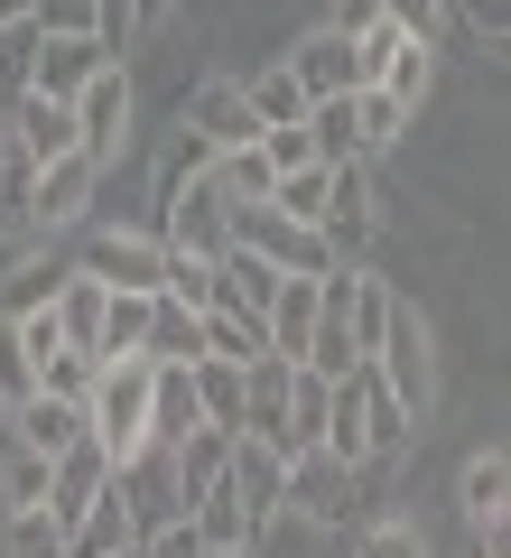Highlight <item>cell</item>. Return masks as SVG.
<instances>
[{
  "instance_id": "6da1fadb",
  "label": "cell",
  "mask_w": 511,
  "mask_h": 558,
  "mask_svg": "<svg viewBox=\"0 0 511 558\" xmlns=\"http://www.w3.org/2000/svg\"><path fill=\"white\" fill-rule=\"evenodd\" d=\"M84 438L102 447V457H139L149 447V354H121L94 373V400H84Z\"/></svg>"
},
{
  "instance_id": "7a4b0ae2",
  "label": "cell",
  "mask_w": 511,
  "mask_h": 558,
  "mask_svg": "<svg viewBox=\"0 0 511 558\" xmlns=\"http://www.w3.org/2000/svg\"><path fill=\"white\" fill-rule=\"evenodd\" d=\"M233 252L270 260L279 279H326V270H334V260H326V242H316L307 223L270 215V205H233Z\"/></svg>"
},
{
  "instance_id": "3957f363",
  "label": "cell",
  "mask_w": 511,
  "mask_h": 558,
  "mask_svg": "<svg viewBox=\"0 0 511 558\" xmlns=\"http://www.w3.org/2000/svg\"><path fill=\"white\" fill-rule=\"evenodd\" d=\"M316 242H326L334 270H363V252H373V178H363V159L326 168V215H316Z\"/></svg>"
},
{
  "instance_id": "277c9868",
  "label": "cell",
  "mask_w": 511,
  "mask_h": 558,
  "mask_svg": "<svg viewBox=\"0 0 511 558\" xmlns=\"http://www.w3.org/2000/svg\"><path fill=\"white\" fill-rule=\"evenodd\" d=\"M158 242H168V252H186V260L233 252V205H223V186H215V178H186L178 196L158 205Z\"/></svg>"
},
{
  "instance_id": "5b68a950",
  "label": "cell",
  "mask_w": 511,
  "mask_h": 558,
  "mask_svg": "<svg viewBox=\"0 0 511 558\" xmlns=\"http://www.w3.org/2000/svg\"><path fill=\"white\" fill-rule=\"evenodd\" d=\"M112 484H121V502H131V531H139V539H158L168 521H186L178 447H139V457H121V465H112Z\"/></svg>"
},
{
  "instance_id": "8992f818",
  "label": "cell",
  "mask_w": 511,
  "mask_h": 558,
  "mask_svg": "<svg viewBox=\"0 0 511 558\" xmlns=\"http://www.w3.org/2000/svg\"><path fill=\"white\" fill-rule=\"evenodd\" d=\"M363 465H334V457H289V512L307 521V531H344V521H363Z\"/></svg>"
},
{
  "instance_id": "52a82bcc",
  "label": "cell",
  "mask_w": 511,
  "mask_h": 558,
  "mask_svg": "<svg viewBox=\"0 0 511 558\" xmlns=\"http://www.w3.org/2000/svg\"><path fill=\"white\" fill-rule=\"evenodd\" d=\"M373 373H381V391H391L410 418L428 410L437 363H428V326H418V307H391V326H381V344H373Z\"/></svg>"
},
{
  "instance_id": "ba28073f",
  "label": "cell",
  "mask_w": 511,
  "mask_h": 558,
  "mask_svg": "<svg viewBox=\"0 0 511 558\" xmlns=\"http://www.w3.org/2000/svg\"><path fill=\"white\" fill-rule=\"evenodd\" d=\"M158 260H168V242H158V233H131V223H112V233L84 242L75 270H84V279H102V289H121V299H158Z\"/></svg>"
},
{
  "instance_id": "9c48e42d",
  "label": "cell",
  "mask_w": 511,
  "mask_h": 558,
  "mask_svg": "<svg viewBox=\"0 0 511 558\" xmlns=\"http://www.w3.org/2000/svg\"><path fill=\"white\" fill-rule=\"evenodd\" d=\"M94 186H102V168L84 159V149H65V159H47L38 178H28V233H65V223H84V205H94Z\"/></svg>"
},
{
  "instance_id": "30bf717a",
  "label": "cell",
  "mask_w": 511,
  "mask_h": 558,
  "mask_svg": "<svg viewBox=\"0 0 511 558\" xmlns=\"http://www.w3.org/2000/svg\"><path fill=\"white\" fill-rule=\"evenodd\" d=\"M279 65L297 75V94H307V102H334V94H354V84H363V47L344 38V28H307Z\"/></svg>"
},
{
  "instance_id": "8fae6325",
  "label": "cell",
  "mask_w": 511,
  "mask_h": 558,
  "mask_svg": "<svg viewBox=\"0 0 511 558\" xmlns=\"http://www.w3.org/2000/svg\"><path fill=\"white\" fill-rule=\"evenodd\" d=\"M223 484H233V502L252 512V531H270V521L289 512V457H279V447H260V438H233Z\"/></svg>"
},
{
  "instance_id": "7c38bea8",
  "label": "cell",
  "mask_w": 511,
  "mask_h": 558,
  "mask_svg": "<svg viewBox=\"0 0 511 558\" xmlns=\"http://www.w3.org/2000/svg\"><path fill=\"white\" fill-rule=\"evenodd\" d=\"M121 131H131V75H121V65H102V75L75 94V149H84L94 168H112Z\"/></svg>"
},
{
  "instance_id": "4fadbf2b",
  "label": "cell",
  "mask_w": 511,
  "mask_h": 558,
  "mask_svg": "<svg viewBox=\"0 0 511 558\" xmlns=\"http://www.w3.org/2000/svg\"><path fill=\"white\" fill-rule=\"evenodd\" d=\"M186 131L205 140V149H252L260 140V112H252V94H242V84H223V75H205L196 94H186Z\"/></svg>"
},
{
  "instance_id": "5bb4252c",
  "label": "cell",
  "mask_w": 511,
  "mask_h": 558,
  "mask_svg": "<svg viewBox=\"0 0 511 558\" xmlns=\"http://www.w3.org/2000/svg\"><path fill=\"white\" fill-rule=\"evenodd\" d=\"M102 484H112V457H102L94 438H75L65 457H47V502H38V512L57 521V531H75L84 502H102Z\"/></svg>"
},
{
  "instance_id": "9a60e30c",
  "label": "cell",
  "mask_w": 511,
  "mask_h": 558,
  "mask_svg": "<svg viewBox=\"0 0 511 558\" xmlns=\"http://www.w3.org/2000/svg\"><path fill=\"white\" fill-rule=\"evenodd\" d=\"M289 381H297L289 354H252L242 363V438H260V447L289 438Z\"/></svg>"
},
{
  "instance_id": "2e32d148",
  "label": "cell",
  "mask_w": 511,
  "mask_h": 558,
  "mask_svg": "<svg viewBox=\"0 0 511 558\" xmlns=\"http://www.w3.org/2000/svg\"><path fill=\"white\" fill-rule=\"evenodd\" d=\"M102 65H112V57H102L94 38H38V47H28V84H20V94H47V102H75L84 84L102 75Z\"/></svg>"
},
{
  "instance_id": "e0dca14e",
  "label": "cell",
  "mask_w": 511,
  "mask_h": 558,
  "mask_svg": "<svg viewBox=\"0 0 511 558\" xmlns=\"http://www.w3.org/2000/svg\"><path fill=\"white\" fill-rule=\"evenodd\" d=\"M10 149H20L28 168L65 159V149H75V102H47V94H10Z\"/></svg>"
},
{
  "instance_id": "ac0fdd59",
  "label": "cell",
  "mask_w": 511,
  "mask_h": 558,
  "mask_svg": "<svg viewBox=\"0 0 511 558\" xmlns=\"http://www.w3.org/2000/svg\"><path fill=\"white\" fill-rule=\"evenodd\" d=\"M0 428H10V438H20L28 457H65V447L84 438V410H75V400H47V391H28L20 410H0Z\"/></svg>"
},
{
  "instance_id": "d6986e66",
  "label": "cell",
  "mask_w": 511,
  "mask_h": 558,
  "mask_svg": "<svg viewBox=\"0 0 511 558\" xmlns=\"http://www.w3.org/2000/svg\"><path fill=\"white\" fill-rule=\"evenodd\" d=\"M196 418V363H149V447H178Z\"/></svg>"
},
{
  "instance_id": "ffe728a7",
  "label": "cell",
  "mask_w": 511,
  "mask_h": 558,
  "mask_svg": "<svg viewBox=\"0 0 511 558\" xmlns=\"http://www.w3.org/2000/svg\"><path fill=\"white\" fill-rule=\"evenodd\" d=\"M102 307H112V289L84 279V270H65V289L47 299V317L65 326V354H94V363H102Z\"/></svg>"
},
{
  "instance_id": "44dd1931",
  "label": "cell",
  "mask_w": 511,
  "mask_h": 558,
  "mask_svg": "<svg viewBox=\"0 0 511 558\" xmlns=\"http://www.w3.org/2000/svg\"><path fill=\"white\" fill-rule=\"evenodd\" d=\"M139 531H131V502H121V484H102V502H84V521L65 531V558H131Z\"/></svg>"
},
{
  "instance_id": "7402d4cb",
  "label": "cell",
  "mask_w": 511,
  "mask_h": 558,
  "mask_svg": "<svg viewBox=\"0 0 511 558\" xmlns=\"http://www.w3.org/2000/svg\"><path fill=\"white\" fill-rule=\"evenodd\" d=\"M455 502H465L474 539H502V512H511V465H502V447L465 457V484H455Z\"/></svg>"
},
{
  "instance_id": "603a6c76",
  "label": "cell",
  "mask_w": 511,
  "mask_h": 558,
  "mask_svg": "<svg viewBox=\"0 0 511 558\" xmlns=\"http://www.w3.org/2000/svg\"><path fill=\"white\" fill-rule=\"evenodd\" d=\"M410 438H418V418L400 410V400L381 391V373L363 363V465H391V457H400Z\"/></svg>"
},
{
  "instance_id": "cb8c5ba5",
  "label": "cell",
  "mask_w": 511,
  "mask_h": 558,
  "mask_svg": "<svg viewBox=\"0 0 511 558\" xmlns=\"http://www.w3.org/2000/svg\"><path fill=\"white\" fill-rule=\"evenodd\" d=\"M186 531H196L205 549H260V531H252V512L233 502V484H205V494L186 502Z\"/></svg>"
},
{
  "instance_id": "d4e9b609",
  "label": "cell",
  "mask_w": 511,
  "mask_h": 558,
  "mask_svg": "<svg viewBox=\"0 0 511 558\" xmlns=\"http://www.w3.org/2000/svg\"><path fill=\"white\" fill-rule=\"evenodd\" d=\"M279 299V270L252 252H215V307H242V317H270Z\"/></svg>"
},
{
  "instance_id": "484cf974",
  "label": "cell",
  "mask_w": 511,
  "mask_h": 558,
  "mask_svg": "<svg viewBox=\"0 0 511 558\" xmlns=\"http://www.w3.org/2000/svg\"><path fill=\"white\" fill-rule=\"evenodd\" d=\"M316 279H279V299H270V317H260V336H270V354H307V336H316Z\"/></svg>"
},
{
  "instance_id": "4316f807",
  "label": "cell",
  "mask_w": 511,
  "mask_h": 558,
  "mask_svg": "<svg viewBox=\"0 0 511 558\" xmlns=\"http://www.w3.org/2000/svg\"><path fill=\"white\" fill-rule=\"evenodd\" d=\"M149 363H205V317L178 299H149V336H139Z\"/></svg>"
},
{
  "instance_id": "83f0119b",
  "label": "cell",
  "mask_w": 511,
  "mask_h": 558,
  "mask_svg": "<svg viewBox=\"0 0 511 558\" xmlns=\"http://www.w3.org/2000/svg\"><path fill=\"white\" fill-rule=\"evenodd\" d=\"M205 178L223 186V205H270V178H279V168L260 159V140H252V149H223V159H205Z\"/></svg>"
},
{
  "instance_id": "f1b7e54d",
  "label": "cell",
  "mask_w": 511,
  "mask_h": 558,
  "mask_svg": "<svg viewBox=\"0 0 511 558\" xmlns=\"http://www.w3.org/2000/svg\"><path fill=\"white\" fill-rule=\"evenodd\" d=\"M196 418H205V428H233V438H242V363H215V354L196 363Z\"/></svg>"
},
{
  "instance_id": "f546056e",
  "label": "cell",
  "mask_w": 511,
  "mask_h": 558,
  "mask_svg": "<svg viewBox=\"0 0 511 558\" xmlns=\"http://www.w3.org/2000/svg\"><path fill=\"white\" fill-rule=\"evenodd\" d=\"M242 94H252L260 131H297V121H307V94H297V75H289V65H260V75L242 84Z\"/></svg>"
},
{
  "instance_id": "4dcf8cb0",
  "label": "cell",
  "mask_w": 511,
  "mask_h": 558,
  "mask_svg": "<svg viewBox=\"0 0 511 558\" xmlns=\"http://www.w3.org/2000/svg\"><path fill=\"white\" fill-rule=\"evenodd\" d=\"M270 215H289V223H307V233H316V215H326V159L279 168V178H270Z\"/></svg>"
},
{
  "instance_id": "1f68e13d",
  "label": "cell",
  "mask_w": 511,
  "mask_h": 558,
  "mask_svg": "<svg viewBox=\"0 0 511 558\" xmlns=\"http://www.w3.org/2000/svg\"><path fill=\"white\" fill-rule=\"evenodd\" d=\"M205 354L252 363V354H270V336H260V317H242V307H205Z\"/></svg>"
},
{
  "instance_id": "d6a6232c",
  "label": "cell",
  "mask_w": 511,
  "mask_h": 558,
  "mask_svg": "<svg viewBox=\"0 0 511 558\" xmlns=\"http://www.w3.org/2000/svg\"><path fill=\"white\" fill-rule=\"evenodd\" d=\"M65 270H75V260H20L10 289H0V317H38V307L65 289Z\"/></svg>"
},
{
  "instance_id": "836d02e7",
  "label": "cell",
  "mask_w": 511,
  "mask_h": 558,
  "mask_svg": "<svg viewBox=\"0 0 511 558\" xmlns=\"http://www.w3.org/2000/svg\"><path fill=\"white\" fill-rule=\"evenodd\" d=\"M400 131H410V112H400L381 84H354V140H363V159H373V149H391Z\"/></svg>"
},
{
  "instance_id": "e575fe53",
  "label": "cell",
  "mask_w": 511,
  "mask_h": 558,
  "mask_svg": "<svg viewBox=\"0 0 511 558\" xmlns=\"http://www.w3.org/2000/svg\"><path fill=\"white\" fill-rule=\"evenodd\" d=\"M0 558H65V531L47 512H0Z\"/></svg>"
},
{
  "instance_id": "d590c367",
  "label": "cell",
  "mask_w": 511,
  "mask_h": 558,
  "mask_svg": "<svg viewBox=\"0 0 511 558\" xmlns=\"http://www.w3.org/2000/svg\"><path fill=\"white\" fill-rule=\"evenodd\" d=\"M158 299H178V307H215V260H186V252H168L158 260Z\"/></svg>"
},
{
  "instance_id": "8d00e7d4",
  "label": "cell",
  "mask_w": 511,
  "mask_h": 558,
  "mask_svg": "<svg viewBox=\"0 0 511 558\" xmlns=\"http://www.w3.org/2000/svg\"><path fill=\"white\" fill-rule=\"evenodd\" d=\"M28 178H38V168L10 149V159H0V242H38L28 233Z\"/></svg>"
},
{
  "instance_id": "74e56055",
  "label": "cell",
  "mask_w": 511,
  "mask_h": 558,
  "mask_svg": "<svg viewBox=\"0 0 511 558\" xmlns=\"http://www.w3.org/2000/svg\"><path fill=\"white\" fill-rule=\"evenodd\" d=\"M139 336H149V299H121L112 289V307H102V363L139 354Z\"/></svg>"
},
{
  "instance_id": "f35d334b",
  "label": "cell",
  "mask_w": 511,
  "mask_h": 558,
  "mask_svg": "<svg viewBox=\"0 0 511 558\" xmlns=\"http://www.w3.org/2000/svg\"><path fill=\"white\" fill-rule=\"evenodd\" d=\"M94 373H102L94 354H57V363H38V391H47V400H75V410H84V400H94Z\"/></svg>"
},
{
  "instance_id": "ab89813d",
  "label": "cell",
  "mask_w": 511,
  "mask_h": 558,
  "mask_svg": "<svg viewBox=\"0 0 511 558\" xmlns=\"http://www.w3.org/2000/svg\"><path fill=\"white\" fill-rule=\"evenodd\" d=\"M381 28H400V38L437 47V38H447V0H381Z\"/></svg>"
},
{
  "instance_id": "60d3db41",
  "label": "cell",
  "mask_w": 511,
  "mask_h": 558,
  "mask_svg": "<svg viewBox=\"0 0 511 558\" xmlns=\"http://www.w3.org/2000/svg\"><path fill=\"white\" fill-rule=\"evenodd\" d=\"M28 28H38V38H94V0H38Z\"/></svg>"
},
{
  "instance_id": "b9f144b4",
  "label": "cell",
  "mask_w": 511,
  "mask_h": 558,
  "mask_svg": "<svg viewBox=\"0 0 511 558\" xmlns=\"http://www.w3.org/2000/svg\"><path fill=\"white\" fill-rule=\"evenodd\" d=\"M354 558H428V549H418L410 521H363V531H354Z\"/></svg>"
},
{
  "instance_id": "7bdbcfd3",
  "label": "cell",
  "mask_w": 511,
  "mask_h": 558,
  "mask_svg": "<svg viewBox=\"0 0 511 558\" xmlns=\"http://www.w3.org/2000/svg\"><path fill=\"white\" fill-rule=\"evenodd\" d=\"M28 391H38V363H28V354H20V336L0 326V410H20Z\"/></svg>"
},
{
  "instance_id": "ee69618b",
  "label": "cell",
  "mask_w": 511,
  "mask_h": 558,
  "mask_svg": "<svg viewBox=\"0 0 511 558\" xmlns=\"http://www.w3.org/2000/svg\"><path fill=\"white\" fill-rule=\"evenodd\" d=\"M0 326L20 336V354H28V363H57V354H65V326L47 317V307H38V317H0Z\"/></svg>"
},
{
  "instance_id": "f6af8a7d",
  "label": "cell",
  "mask_w": 511,
  "mask_h": 558,
  "mask_svg": "<svg viewBox=\"0 0 511 558\" xmlns=\"http://www.w3.org/2000/svg\"><path fill=\"white\" fill-rule=\"evenodd\" d=\"M455 10H465V28H474V38H492V47H502V28H511V0H455Z\"/></svg>"
},
{
  "instance_id": "bcb514c9",
  "label": "cell",
  "mask_w": 511,
  "mask_h": 558,
  "mask_svg": "<svg viewBox=\"0 0 511 558\" xmlns=\"http://www.w3.org/2000/svg\"><path fill=\"white\" fill-rule=\"evenodd\" d=\"M139 558H205V539L186 531V521H168L158 539H139Z\"/></svg>"
},
{
  "instance_id": "7dc6e473",
  "label": "cell",
  "mask_w": 511,
  "mask_h": 558,
  "mask_svg": "<svg viewBox=\"0 0 511 558\" xmlns=\"http://www.w3.org/2000/svg\"><path fill=\"white\" fill-rule=\"evenodd\" d=\"M326 28H344V38H363V28H381V0H334V20Z\"/></svg>"
},
{
  "instance_id": "c3c4849f",
  "label": "cell",
  "mask_w": 511,
  "mask_h": 558,
  "mask_svg": "<svg viewBox=\"0 0 511 558\" xmlns=\"http://www.w3.org/2000/svg\"><path fill=\"white\" fill-rule=\"evenodd\" d=\"M28 10H38V0H0V28H28Z\"/></svg>"
},
{
  "instance_id": "681fc988",
  "label": "cell",
  "mask_w": 511,
  "mask_h": 558,
  "mask_svg": "<svg viewBox=\"0 0 511 558\" xmlns=\"http://www.w3.org/2000/svg\"><path fill=\"white\" fill-rule=\"evenodd\" d=\"M168 10H178V0H139V28H158V20H168Z\"/></svg>"
},
{
  "instance_id": "f907efd6",
  "label": "cell",
  "mask_w": 511,
  "mask_h": 558,
  "mask_svg": "<svg viewBox=\"0 0 511 558\" xmlns=\"http://www.w3.org/2000/svg\"><path fill=\"white\" fill-rule=\"evenodd\" d=\"M0 159H10V102H0Z\"/></svg>"
},
{
  "instance_id": "816d5d0a",
  "label": "cell",
  "mask_w": 511,
  "mask_h": 558,
  "mask_svg": "<svg viewBox=\"0 0 511 558\" xmlns=\"http://www.w3.org/2000/svg\"><path fill=\"white\" fill-rule=\"evenodd\" d=\"M205 558H260V549H205Z\"/></svg>"
},
{
  "instance_id": "f5cc1de1",
  "label": "cell",
  "mask_w": 511,
  "mask_h": 558,
  "mask_svg": "<svg viewBox=\"0 0 511 558\" xmlns=\"http://www.w3.org/2000/svg\"><path fill=\"white\" fill-rule=\"evenodd\" d=\"M131 558H139V549H131Z\"/></svg>"
}]
</instances>
